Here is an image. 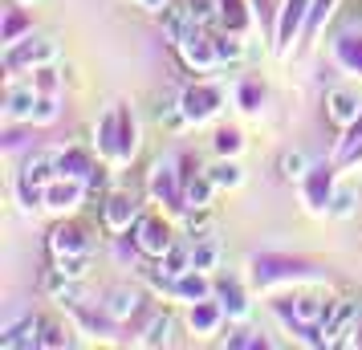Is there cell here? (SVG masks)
<instances>
[{
	"mask_svg": "<svg viewBox=\"0 0 362 350\" xmlns=\"http://www.w3.org/2000/svg\"><path fill=\"white\" fill-rule=\"evenodd\" d=\"M53 118H57V102H53L49 94H45V98L37 102V115H33V122H53Z\"/></svg>",
	"mask_w": 362,
	"mask_h": 350,
	"instance_id": "cell-33",
	"label": "cell"
},
{
	"mask_svg": "<svg viewBox=\"0 0 362 350\" xmlns=\"http://www.w3.org/2000/svg\"><path fill=\"white\" fill-rule=\"evenodd\" d=\"M53 57H57V45H53V41H45V37H29L25 45L8 49L4 66H8V69H21V66H49Z\"/></svg>",
	"mask_w": 362,
	"mask_h": 350,
	"instance_id": "cell-1",
	"label": "cell"
},
{
	"mask_svg": "<svg viewBox=\"0 0 362 350\" xmlns=\"http://www.w3.org/2000/svg\"><path fill=\"white\" fill-rule=\"evenodd\" d=\"M41 285H45V293H53L57 301H74V277H66L62 269H49Z\"/></svg>",
	"mask_w": 362,
	"mask_h": 350,
	"instance_id": "cell-16",
	"label": "cell"
},
{
	"mask_svg": "<svg viewBox=\"0 0 362 350\" xmlns=\"http://www.w3.org/2000/svg\"><path fill=\"white\" fill-rule=\"evenodd\" d=\"M305 4H310V0H289V4H285V17H281V29H277L281 45H289V37H293L297 21H301V13H305Z\"/></svg>",
	"mask_w": 362,
	"mask_h": 350,
	"instance_id": "cell-18",
	"label": "cell"
},
{
	"mask_svg": "<svg viewBox=\"0 0 362 350\" xmlns=\"http://www.w3.org/2000/svg\"><path fill=\"white\" fill-rule=\"evenodd\" d=\"M212 187H216L212 175H204V180H192V184H187V192H183L187 208H208V200H212Z\"/></svg>",
	"mask_w": 362,
	"mask_h": 350,
	"instance_id": "cell-17",
	"label": "cell"
},
{
	"mask_svg": "<svg viewBox=\"0 0 362 350\" xmlns=\"http://www.w3.org/2000/svg\"><path fill=\"white\" fill-rule=\"evenodd\" d=\"M240 147H245L240 131H220V134H216V151H220V155H236Z\"/></svg>",
	"mask_w": 362,
	"mask_h": 350,
	"instance_id": "cell-28",
	"label": "cell"
},
{
	"mask_svg": "<svg viewBox=\"0 0 362 350\" xmlns=\"http://www.w3.org/2000/svg\"><path fill=\"white\" fill-rule=\"evenodd\" d=\"M159 25H163L167 41H187V37L196 33V17H192V8H187V0L183 4H163V13H159Z\"/></svg>",
	"mask_w": 362,
	"mask_h": 350,
	"instance_id": "cell-2",
	"label": "cell"
},
{
	"mask_svg": "<svg viewBox=\"0 0 362 350\" xmlns=\"http://www.w3.org/2000/svg\"><path fill=\"white\" fill-rule=\"evenodd\" d=\"M187 228L199 236H208V228H212V220H208V208H192V216H187Z\"/></svg>",
	"mask_w": 362,
	"mask_h": 350,
	"instance_id": "cell-31",
	"label": "cell"
},
{
	"mask_svg": "<svg viewBox=\"0 0 362 350\" xmlns=\"http://www.w3.org/2000/svg\"><path fill=\"white\" fill-rule=\"evenodd\" d=\"M293 317H297V322H305V326H310V322H317V317L326 322V317H329V301H322V298H310V293H305V298H297V305H293Z\"/></svg>",
	"mask_w": 362,
	"mask_h": 350,
	"instance_id": "cell-13",
	"label": "cell"
},
{
	"mask_svg": "<svg viewBox=\"0 0 362 350\" xmlns=\"http://www.w3.org/2000/svg\"><path fill=\"white\" fill-rule=\"evenodd\" d=\"M192 326H199V330H212V326H216V310H212V305H199V310H192Z\"/></svg>",
	"mask_w": 362,
	"mask_h": 350,
	"instance_id": "cell-32",
	"label": "cell"
},
{
	"mask_svg": "<svg viewBox=\"0 0 362 350\" xmlns=\"http://www.w3.org/2000/svg\"><path fill=\"white\" fill-rule=\"evenodd\" d=\"M216 261H220V245H216V240H208V236H199V245L192 249V269L208 273Z\"/></svg>",
	"mask_w": 362,
	"mask_h": 350,
	"instance_id": "cell-15",
	"label": "cell"
},
{
	"mask_svg": "<svg viewBox=\"0 0 362 350\" xmlns=\"http://www.w3.org/2000/svg\"><path fill=\"white\" fill-rule=\"evenodd\" d=\"M187 8H192L196 25H204V21H212V17H216V0H187Z\"/></svg>",
	"mask_w": 362,
	"mask_h": 350,
	"instance_id": "cell-30",
	"label": "cell"
},
{
	"mask_svg": "<svg viewBox=\"0 0 362 350\" xmlns=\"http://www.w3.org/2000/svg\"><path fill=\"white\" fill-rule=\"evenodd\" d=\"M167 342H171V317L159 314L147 326V334H143V346H167Z\"/></svg>",
	"mask_w": 362,
	"mask_h": 350,
	"instance_id": "cell-22",
	"label": "cell"
},
{
	"mask_svg": "<svg viewBox=\"0 0 362 350\" xmlns=\"http://www.w3.org/2000/svg\"><path fill=\"white\" fill-rule=\"evenodd\" d=\"M305 167H310V159H305V151L289 147L285 155H281V175H285V180H301V175H305Z\"/></svg>",
	"mask_w": 362,
	"mask_h": 350,
	"instance_id": "cell-19",
	"label": "cell"
},
{
	"mask_svg": "<svg viewBox=\"0 0 362 350\" xmlns=\"http://www.w3.org/2000/svg\"><path fill=\"white\" fill-rule=\"evenodd\" d=\"M329 4H334V0H317V8H313V29L322 25V17L329 13Z\"/></svg>",
	"mask_w": 362,
	"mask_h": 350,
	"instance_id": "cell-36",
	"label": "cell"
},
{
	"mask_svg": "<svg viewBox=\"0 0 362 350\" xmlns=\"http://www.w3.org/2000/svg\"><path fill=\"white\" fill-rule=\"evenodd\" d=\"M45 326V334H41V346H66L69 334H62V326L57 322H41Z\"/></svg>",
	"mask_w": 362,
	"mask_h": 350,
	"instance_id": "cell-29",
	"label": "cell"
},
{
	"mask_svg": "<svg viewBox=\"0 0 362 350\" xmlns=\"http://www.w3.org/2000/svg\"><path fill=\"white\" fill-rule=\"evenodd\" d=\"M216 57H220V62H240V57H245V41H240L236 33L216 37Z\"/></svg>",
	"mask_w": 362,
	"mask_h": 350,
	"instance_id": "cell-23",
	"label": "cell"
},
{
	"mask_svg": "<svg viewBox=\"0 0 362 350\" xmlns=\"http://www.w3.org/2000/svg\"><path fill=\"white\" fill-rule=\"evenodd\" d=\"M17 4H33V0H17Z\"/></svg>",
	"mask_w": 362,
	"mask_h": 350,
	"instance_id": "cell-37",
	"label": "cell"
},
{
	"mask_svg": "<svg viewBox=\"0 0 362 350\" xmlns=\"http://www.w3.org/2000/svg\"><path fill=\"white\" fill-rule=\"evenodd\" d=\"M180 102H183V115H187V122H204V118H212L216 110H220V90H212V86H199V90H187Z\"/></svg>",
	"mask_w": 362,
	"mask_h": 350,
	"instance_id": "cell-4",
	"label": "cell"
},
{
	"mask_svg": "<svg viewBox=\"0 0 362 350\" xmlns=\"http://www.w3.org/2000/svg\"><path fill=\"white\" fill-rule=\"evenodd\" d=\"M220 17L228 21V29L232 33H236V29H240V25H245V4H240V0H220Z\"/></svg>",
	"mask_w": 362,
	"mask_h": 350,
	"instance_id": "cell-27",
	"label": "cell"
},
{
	"mask_svg": "<svg viewBox=\"0 0 362 350\" xmlns=\"http://www.w3.org/2000/svg\"><path fill=\"white\" fill-rule=\"evenodd\" d=\"M216 293L224 298L220 305H224L232 317H245L248 314V305H245V298H240V289H236V285H216Z\"/></svg>",
	"mask_w": 362,
	"mask_h": 350,
	"instance_id": "cell-24",
	"label": "cell"
},
{
	"mask_svg": "<svg viewBox=\"0 0 362 350\" xmlns=\"http://www.w3.org/2000/svg\"><path fill=\"white\" fill-rule=\"evenodd\" d=\"M358 110H362V102L354 98L350 90H329V94H326V115H329V122L350 127V122H358Z\"/></svg>",
	"mask_w": 362,
	"mask_h": 350,
	"instance_id": "cell-5",
	"label": "cell"
},
{
	"mask_svg": "<svg viewBox=\"0 0 362 350\" xmlns=\"http://www.w3.org/2000/svg\"><path fill=\"white\" fill-rule=\"evenodd\" d=\"M147 4H159V0H147Z\"/></svg>",
	"mask_w": 362,
	"mask_h": 350,
	"instance_id": "cell-38",
	"label": "cell"
},
{
	"mask_svg": "<svg viewBox=\"0 0 362 350\" xmlns=\"http://www.w3.org/2000/svg\"><path fill=\"white\" fill-rule=\"evenodd\" d=\"M183 57H187V66H199V69H212L220 57H216V41H208V37L192 33L187 41H180Z\"/></svg>",
	"mask_w": 362,
	"mask_h": 350,
	"instance_id": "cell-8",
	"label": "cell"
},
{
	"mask_svg": "<svg viewBox=\"0 0 362 350\" xmlns=\"http://www.w3.org/2000/svg\"><path fill=\"white\" fill-rule=\"evenodd\" d=\"M329 212H334V216H350V212H354V192H338Z\"/></svg>",
	"mask_w": 362,
	"mask_h": 350,
	"instance_id": "cell-34",
	"label": "cell"
},
{
	"mask_svg": "<svg viewBox=\"0 0 362 350\" xmlns=\"http://www.w3.org/2000/svg\"><path fill=\"white\" fill-rule=\"evenodd\" d=\"M159 261H163V273H167V277H171V281H180L183 273L192 269V249H183V245H171V249H167Z\"/></svg>",
	"mask_w": 362,
	"mask_h": 350,
	"instance_id": "cell-12",
	"label": "cell"
},
{
	"mask_svg": "<svg viewBox=\"0 0 362 350\" xmlns=\"http://www.w3.org/2000/svg\"><path fill=\"white\" fill-rule=\"evenodd\" d=\"M131 216H134V200L131 196H110V200H106V224H110V228L131 224Z\"/></svg>",
	"mask_w": 362,
	"mask_h": 350,
	"instance_id": "cell-14",
	"label": "cell"
},
{
	"mask_svg": "<svg viewBox=\"0 0 362 350\" xmlns=\"http://www.w3.org/2000/svg\"><path fill=\"white\" fill-rule=\"evenodd\" d=\"M33 86L41 90V94H49V98H53V90H57V78H53V69H37Z\"/></svg>",
	"mask_w": 362,
	"mask_h": 350,
	"instance_id": "cell-35",
	"label": "cell"
},
{
	"mask_svg": "<svg viewBox=\"0 0 362 350\" xmlns=\"http://www.w3.org/2000/svg\"><path fill=\"white\" fill-rule=\"evenodd\" d=\"M4 115L8 118H29V122H33V115H37V86H8Z\"/></svg>",
	"mask_w": 362,
	"mask_h": 350,
	"instance_id": "cell-7",
	"label": "cell"
},
{
	"mask_svg": "<svg viewBox=\"0 0 362 350\" xmlns=\"http://www.w3.org/2000/svg\"><path fill=\"white\" fill-rule=\"evenodd\" d=\"M212 180H216V187H236L245 175H240V167L228 159V163H216V167H212Z\"/></svg>",
	"mask_w": 362,
	"mask_h": 350,
	"instance_id": "cell-26",
	"label": "cell"
},
{
	"mask_svg": "<svg viewBox=\"0 0 362 350\" xmlns=\"http://www.w3.org/2000/svg\"><path fill=\"white\" fill-rule=\"evenodd\" d=\"M57 269L66 277H74V281H82L86 273H90V261H86V252H78V257H57Z\"/></svg>",
	"mask_w": 362,
	"mask_h": 350,
	"instance_id": "cell-25",
	"label": "cell"
},
{
	"mask_svg": "<svg viewBox=\"0 0 362 350\" xmlns=\"http://www.w3.org/2000/svg\"><path fill=\"white\" fill-rule=\"evenodd\" d=\"M41 322H37V317H25V322H21V326H8V330L0 334V346H41Z\"/></svg>",
	"mask_w": 362,
	"mask_h": 350,
	"instance_id": "cell-9",
	"label": "cell"
},
{
	"mask_svg": "<svg viewBox=\"0 0 362 350\" xmlns=\"http://www.w3.org/2000/svg\"><path fill=\"white\" fill-rule=\"evenodd\" d=\"M82 200V180H69V184H49L45 187V204L57 208V212H66V208H78Z\"/></svg>",
	"mask_w": 362,
	"mask_h": 350,
	"instance_id": "cell-10",
	"label": "cell"
},
{
	"mask_svg": "<svg viewBox=\"0 0 362 350\" xmlns=\"http://www.w3.org/2000/svg\"><path fill=\"white\" fill-rule=\"evenodd\" d=\"M139 293L134 289H110V298H106V314L115 317V322H127V317L139 310Z\"/></svg>",
	"mask_w": 362,
	"mask_h": 350,
	"instance_id": "cell-11",
	"label": "cell"
},
{
	"mask_svg": "<svg viewBox=\"0 0 362 350\" xmlns=\"http://www.w3.org/2000/svg\"><path fill=\"white\" fill-rule=\"evenodd\" d=\"M134 233H139V249L147 252V257H163V252L175 245V240H171V228H167L163 220H139Z\"/></svg>",
	"mask_w": 362,
	"mask_h": 350,
	"instance_id": "cell-3",
	"label": "cell"
},
{
	"mask_svg": "<svg viewBox=\"0 0 362 350\" xmlns=\"http://www.w3.org/2000/svg\"><path fill=\"white\" fill-rule=\"evenodd\" d=\"M94 167H90V159H86L82 151H69V155H62V175L66 180H86Z\"/></svg>",
	"mask_w": 362,
	"mask_h": 350,
	"instance_id": "cell-20",
	"label": "cell"
},
{
	"mask_svg": "<svg viewBox=\"0 0 362 350\" xmlns=\"http://www.w3.org/2000/svg\"><path fill=\"white\" fill-rule=\"evenodd\" d=\"M175 289H180L183 298H208V281H204V277H199V269H187V273H183L180 281H175Z\"/></svg>",
	"mask_w": 362,
	"mask_h": 350,
	"instance_id": "cell-21",
	"label": "cell"
},
{
	"mask_svg": "<svg viewBox=\"0 0 362 350\" xmlns=\"http://www.w3.org/2000/svg\"><path fill=\"white\" fill-rule=\"evenodd\" d=\"M49 249L57 252V257H78V252L90 249V240H86V233L78 224H57L53 236H49Z\"/></svg>",
	"mask_w": 362,
	"mask_h": 350,
	"instance_id": "cell-6",
	"label": "cell"
}]
</instances>
